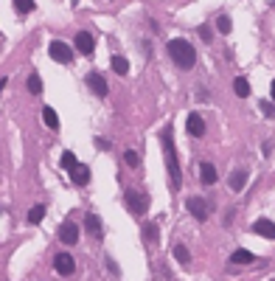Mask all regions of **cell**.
Wrapping results in <instances>:
<instances>
[{
  "mask_svg": "<svg viewBox=\"0 0 275 281\" xmlns=\"http://www.w3.org/2000/svg\"><path fill=\"white\" fill-rule=\"evenodd\" d=\"M160 146H163V160H166V169H169V177H172V191H180V186H183V169H180L177 149H174L172 124L160 132Z\"/></svg>",
  "mask_w": 275,
  "mask_h": 281,
  "instance_id": "6da1fadb",
  "label": "cell"
},
{
  "mask_svg": "<svg viewBox=\"0 0 275 281\" xmlns=\"http://www.w3.org/2000/svg\"><path fill=\"white\" fill-rule=\"evenodd\" d=\"M166 51H169V56L174 59V65L183 70L194 68V62H197V51H194V45L188 43V40H172V43L166 45Z\"/></svg>",
  "mask_w": 275,
  "mask_h": 281,
  "instance_id": "7a4b0ae2",
  "label": "cell"
},
{
  "mask_svg": "<svg viewBox=\"0 0 275 281\" xmlns=\"http://www.w3.org/2000/svg\"><path fill=\"white\" fill-rule=\"evenodd\" d=\"M124 200H127V205H129L132 214H146V208H149V197H146V194L135 191V188H127Z\"/></svg>",
  "mask_w": 275,
  "mask_h": 281,
  "instance_id": "3957f363",
  "label": "cell"
},
{
  "mask_svg": "<svg viewBox=\"0 0 275 281\" xmlns=\"http://www.w3.org/2000/svg\"><path fill=\"white\" fill-rule=\"evenodd\" d=\"M48 53H51V59L62 62V65L73 59V48H70L68 43H62V40H53V43L48 45Z\"/></svg>",
  "mask_w": 275,
  "mask_h": 281,
  "instance_id": "277c9868",
  "label": "cell"
},
{
  "mask_svg": "<svg viewBox=\"0 0 275 281\" xmlns=\"http://www.w3.org/2000/svg\"><path fill=\"white\" fill-rule=\"evenodd\" d=\"M185 208L191 211V217L199 222L208 220V214H211V208H208V202L202 200V197H188V202H185Z\"/></svg>",
  "mask_w": 275,
  "mask_h": 281,
  "instance_id": "5b68a950",
  "label": "cell"
},
{
  "mask_svg": "<svg viewBox=\"0 0 275 281\" xmlns=\"http://www.w3.org/2000/svg\"><path fill=\"white\" fill-rule=\"evenodd\" d=\"M59 242H62V245H76V242H79V225H76V222H62Z\"/></svg>",
  "mask_w": 275,
  "mask_h": 281,
  "instance_id": "8992f818",
  "label": "cell"
},
{
  "mask_svg": "<svg viewBox=\"0 0 275 281\" xmlns=\"http://www.w3.org/2000/svg\"><path fill=\"white\" fill-rule=\"evenodd\" d=\"M76 51L85 53V56H90V53L95 51V40H93L90 31H79L76 34Z\"/></svg>",
  "mask_w": 275,
  "mask_h": 281,
  "instance_id": "52a82bcc",
  "label": "cell"
},
{
  "mask_svg": "<svg viewBox=\"0 0 275 281\" xmlns=\"http://www.w3.org/2000/svg\"><path fill=\"white\" fill-rule=\"evenodd\" d=\"M247 169H233L230 177H228V186H230V191H244V186H247Z\"/></svg>",
  "mask_w": 275,
  "mask_h": 281,
  "instance_id": "ba28073f",
  "label": "cell"
},
{
  "mask_svg": "<svg viewBox=\"0 0 275 281\" xmlns=\"http://www.w3.org/2000/svg\"><path fill=\"white\" fill-rule=\"evenodd\" d=\"M185 127H188V132L194 135V138H202V135H205V121H202V115L199 113H188Z\"/></svg>",
  "mask_w": 275,
  "mask_h": 281,
  "instance_id": "9c48e42d",
  "label": "cell"
},
{
  "mask_svg": "<svg viewBox=\"0 0 275 281\" xmlns=\"http://www.w3.org/2000/svg\"><path fill=\"white\" fill-rule=\"evenodd\" d=\"M53 267H56V273H59V276H70L76 264H73V256H70V253H56V259H53Z\"/></svg>",
  "mask_w": 275,
  "mask_h": 281,
  "instance_id": "30bf717a",
  "label": "cell"
},
{
  "mask_svg": "<svg viewBox=\"0 0 275 281\" xmlns=\"http://www.w3.org/2000/svg\"><path fill=\"white\" fill-rule=\"evenodd\" d=\"M70 180H73V186H87L90 183V169L85 163H76V166L70 169Z\"/></svg>",
  "mask_w": 275,
  "mask_h": 281,
  "instance_id": "8fae6325",
  "label": "cell"
},
{
  "mask_svg": "<svg viewBox=\"0 0 275 281\" xmlns=\"http://www.w3.org/2000/svg\"><path fill=\"white\" fill-rule=\"evenodd\" d=\"M87 85H90V88H93V93H95V96H107V82H104V76H101V73H95V70H93V73H87Z\"/></svg>",
  "mask_w": 275,
  "mask_h": 281,
  "instance_id": "7c38bea8",
  "label": "cell"
},
{
  "mask_svg": "<svg viewBox=\"0 0 275 281\" xmlns=\"http://www.w3.org/2000/svg\"><path fill=\"white\" fill-rule=\"evenodd\" d=\"M253 231L264 239H275V222H270V220H256L253 222Z\"/></svg>",
  "mask_w": 275,
  "mask_h": 281,
  "instance_id": "4fadbf2b",
  "label": "cell"
},
{
  "mask_svg": "<svg viewBox=\"0 0 275 281\" xmlns=\"http://www.w3.org/2000/svg\"><path fill=\"white\" fill-rule=\"evenodd\" d=\"M199 180H202V186H214L216 183V166L214 163H199Z\"/></svg>",
  "mask_w": 275,
  "mask_h": 281,
  "instance_id": "5bb4252c",
  "label": "cell"
},
{
  "mask_svg": "<svg viewBox=\"0 0 275 281\" xmlns=\"http://www.w3.org/2000/svg\"><path fill=\"white\" fill-rule=\"evenodd\" d=\"M85 225H87V231H90L95 239H101V220H98L95 214H87V217H85Z\"/></svg>",
  "mask_w": 275,
  "mask_h": 281,
  "instance_id": "9a60e30c",
  "label": "cell"
},
{
  "mask_svg": "<svg viewBox=\"0 0 275 281\" xmlns=\"http://www.w3.org/2000/svg\"><path fill=\"white\" fill-rule=\"evenodd\" d=\"M253 259H256V256L250 253V250H244V247H239V250H233V253H230V262L233 264H250Z\"/></svg>",
  "mask_w": 275,
  "mask_h": 281,
  "instance_id": "2e32d148",
  "label": "cell"
},
{
  "mask_svg": "<svg viewBox=\"0 0 275 281\" xmlns=\"http://www.w3.org/2000/svg\"><path fill=\"white\" fill-rule=\"evenodd\" d=\"M233 90H236L239 98H247L250 96V82L244 79V76H239V79H233Z\"/></svg>",
  "mask_w": 275,
  "mask_h": 281,
  "instance_id": "e0dca14e",
  "label": "cell"
},
{
  "mask_svg": "<svg viewBox=\"0 0 275 281\" xmlns=\"http://www.w3.org/2000/svg\"><path fill=\"white\" fill-rule=\"evenodd\" d=\"M43 121H45V127L59 130V115H56V110H51V107H45L43 110Z\"/></svg>",
  "mask_w": 275,
  "mask_h": 281,
  "instance_id": "ac0fdd59",
  "label": "cell"
},
{
  "mask_svg": "<svg viewBox=\"0 0 275 281\" xmlns=\"http://www.w3.org/2000/svg\"><path fill=\"white\" fill-rule=\"evenodd\" d=\"M110 65H112V70H115L118 76H127V73H129V62L124 59V56H112Z\"/></svg>",
  "mask_w": 275,
  "mask_h": 281,
  "instance_id": "d6986e66",
  "label": "cell"
},
{
  "mask_svg": "<svg viewBox=\"0 0 275 281\" xmlns=\"http://www.w3.org/2000/svg\"><path fill=\"white\" fill-rule=\"evenodd\" d=\"M43 220H45V205H34V208L28 211V222L31 225H40Z\"/></svg>",
  "mask_w": 275,
  "mask_h": 281,
  "instance_id": "ffe728a7",
  "label": "cell"
},
{
  "mask_svg": "<svg viewBox=\"0 0 275 281\" xmlns=\"http://www.w3.org/2000/svg\"><path fill=\"white\" fill-rule=\"evenodd\" d=\"M28 90H31L34 96L43 93V79H40V73H28Z\"/></svg>",
  "mask_w": 275,
  "mask_h": 281,
  "instance_id": "44dd1931",
  "label": "cell"
},
{
  "mask_svg": "<svg viewBox=\"0 0 275 281\" xmlns=\"http://www.w3.org/2000/svg\"><path fill=\"white\" fill-rule=\"evenodd\" d=\"M14 9H17L20 14H28V11L37 9V3H34V0H14Z\"/></svg>",
  "mask_w": 275,
  "mask_h": 281,
  "instance_id": "7402d4cb",
  "label": "cell"
},
{
  "mask_svg": "<svg viewBox=\"0 0 275 281\" xmlns=\"http://www.w3.org/2000/svg\"><path fill=\"white\" fill-rule=\"evenodd\" d=\"M174 259H177V262H180V264H188V262H191V253H188V247L177 245V247H174Z\"/></svg>",
  "mask_w": 275,
  "mask_h": 281,
  "instance_id": "603a6c76",
  "label": "cell"
},
{
  "mask_svg": "<svg viewBox=\"0 0 275 281\" xmlns=\"http://www.w3.org/2000/svg\"><path fill=\"white\" fill-rule=\"evenodd\" d=\"M258 110H261L264 118H275V104L273 101H258Z\"/></svg>",
  "mask_w": 275,
  "mask_h": 281,
  "instance_id": "cb8c5ba5",
  "label": "cell"
},
{
  "mask_svg": "<svg viewBox=\"0 0 275 281\" xmlns=\"http://www.w3.org/2000/svg\"><path fill=\"white\" fill-rule=\"evenodd\" d=\"M143 231H146V242H149V245H155V242H157V222H149Z\"/></svg>",
  "mask_w": 275,
  "mask_h": 281,
  "instance_id": "d4e9b609",
  "label": "cell"
},
{
  "mask_svg": "<svg viewBox=\"0 0 275 281\" xmlns=\"http://www.w3.org/2000/svg\"><path fill=\"white\" fill-rule=\"evenodd\" d=\"M76 163H79V160H76V155H73V152H62V166L68 169V172L76 166Z\"/></svg>",
  "mask_w": 275,
  "mask_h": 281,
  "instance_id": "484cf974",
  "label": "cell"
},
{
  "mask_svg": "<svg viewBox=\"0 0 275 281\" xmlns=\"http://www.w3.org/2000/svg\"><path fill=\"white\" fill-rule=\"evenodd\" d=\"M124 160H127V166H129V169H138V163H140L138 152H132V149H127V152H124Z\"/></svg>",
  "mask_w": 275,
  "mask_h": 281,
  "instance_id": "4316f807",
  "label": "cell"
},
{
  "mask_svg": "<svg viewBox=\"0 0 275 281\" xmlns=\"http://www.w3.org/2000/svg\"><path fill=\"white\" fill-rule=\"evenodd\" d=\"M216 26H219V31H222V34H230V17H228V14H219V20H216Z\"/></svg>",
  "mask_w": 275,
  "mask_h": 281,
  "instance_id": "83f0119b",
  "label": "cell"
},
{
  "mask_svg": "<svg viewBox=\"0 0 275 281\" xmlns=\"http://www.w3.org/2000/svg\"><path fill=\"white\" fill-rule=\"evenodd\" d=\"M95 143H98V149H104V152L110 149V140L107 138H95Z\"/></svg>",
  "mask_w": 275,
  "mask_h": 281,
  "instance_id": "f1b7e54d",
  "label": "cell"
},
{
  "mask_svg": "<svg viewBox=\"0 0 275 281\" xmlns=\"http://www.w3.org/2000/svg\"><path fill=\"white\" fill-rule=\"evenodd\" d=\"M199 34H202V40H205V43H211V37H214V34H211V28H199Z\"/></svg>",
  "mask_w": 275,
  "mask_h": 281,
  "instance_id": "f546056e",
  "label": "cell"
},
{
  "mask_svg": "<svg viewBox=\"0 0 275 281\" xmlns=\"http://www.w3.org/2000/svg\"><path fill=\"white\" fill-rule=\"evenodd\" d=\"M270 96H273V104H275V82L270 85Z\"/></svg>",
  "mask_w": 275,
  "mask_h": 281,
  "instance_id": "4dcf8cb0",
  "label": "cell"
},
{
  "mask_svg": "<svg viewBox=\"0 0 275 281\" xmlns=\"http://www.w3.org/2000/svg\"><path fill=\"white\" fill-rule=\"evenodd\" d=\"M3 90H6V79H0V93H3Z\"/></svg>",
  "mask_w": 275,
  "mask_h": 281,
  "instance_id": "1f68e13d",
  "label": "cell"
}]
</instances>
